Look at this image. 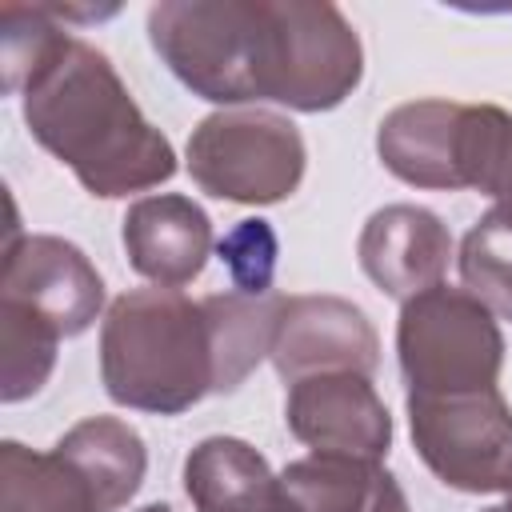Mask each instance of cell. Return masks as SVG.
Here are the masks:
<instances>
[{
  "instance_id": "1",
  "label": "cell",
  "mask_w": 512,
  "mask_h": 512,
  "mask_svg": "<svg viewBox=\"0 0 512 512\" xmlns=\"http://www.w3.org/2000/svg\"><path fill=\"white\" fill-rule=\"evenodd\" d=\"M20 104L32 140L100 200L148 192L176 176L172 140L140 112L112 60L80 36L20 92Z\"/></svg>"
},
{
  "instance_id": "2",
  "label": "cell",
  "mask_w": 512,
  "mask_h": 512,
  "mask_svg": "<svg viewBox=\"0 0 512 512\" xmlns=\"http://www.w3.org/2000/svg\"><path fill=\"white\" fill-rule=\"evenodd\" d=\"M100 380L112 404L176 416L216 392V340L204 300L180 288H132L100 320Z\"/></svg>"
},
{
  "instance_id": "3",
  "label": "cell",
  "mask_w": 512,
  "mask_h": 512,
  "mask_svg": "<svg viewBox=\"0 0 512 512\" xmlns=\"http://www.w3.org/2000/svg\"><path fill=\"white\" fill-rule=\"evenodd\" d=\"M364 80V48L328 0H256V100L292 112H328Z\"/></svg>"
},
{
  "instance_id": "4",
  "label": "cell",
  "mask_w": 512,
  "mask_h": 512,
  "mask_svg": "<svg viewBox=\"0 0 512 512\" xmlns=\"http://www.w3.org/2000/svg\"><path fill=\"white\" fill-rule=\"evenodd\" d=\"M396 356L404 396H456L500 388L504 332L464 288L436 284L400 304Z\"/></svg>"
},
{
  "instance_id": "5",
  "label": "cell",
  "mask_w": 512,
  "mask_h": 512,
  "mask_svg": "<svg viewBox=\"0 0 512 512\" xmlns=\"http://www.w3.org/2000/svg\"><path fill=\"white\" fill-rule=\"evenodd\" d=\"M188 176L200 192L232 204L288 200L308 164L300 128L268 108H220L188 136Z\"/></svg>"
},
{
  "instance_id": "6",
  "label": "cell",
  "mask_w": 512,
  "mask_h": 512,
  "mask_svg": "<svg viewBox=\"0 0 512 512\" xmlns=\"http://www.w3.org/2000/svg\"><path fill=\"white\" fill-rule=\"evenodd\" d=\"M148 40L200 100L224 108L256 100V0H160L148 8Z\"/></svg>"
},
{
  "instance_id": "7",
  "label": "cell",
  "mask_w": 512,
  "mask_h": 512,
  "mask_svg": "<svg viewBox=\"0 0 512 512\" xmlns=\"http://www.w3.org/2000/svg\"><path fill=\"white\" fill-rule=\"evenodd\" d=\"M408 428L428 472L468 496L512 488V408L500 388L404 396Z\"/></svg>"
},
{
  "instance_id": "8",
  "label": "cell",
  "mask_w": 512,
  "mask_h": 512,
  "mask_svg": "<svg viewBox=\"0 0 512 512\" xmlns=\"http://www.w3.org/2000/svg\"><path fill=\"white\" fill-rule=\"evenodd\" d=\"M0 308L24 312L68 340L104 320V280L96 264L64 236H20L4 244Z\"/></svg>"
},
{
  "instance_id": "9",
  "label": "cell",
  "mask_w": 512,
  "mask_h": 512,
  "mask_svg": "<svg viewBox=\"0 0 512 512\" xmlns=\"http://www.w3.org/2000/svg\"><path fill=\"white\" fill-rule=\"evenodd\" d=\"M268 360L288 384L320 372L372 376L380 368V336L364 308L344 296H284Z\"/></svg>"
},
{
  "instance_id": "10",
  "label": "cell",
  "mask_w": 512,
  "mask_h": 512,
  "mask_svg": "<svg viewBox=\"0 0 512 512\" xmlns=\"http://www.w3.org/2000/svg\"><path fill=\"white\" fill-rule=\"evenodd\" d=\"M284 424L300 444L328 456L384 460L392 448V416L372 376L360 372H320L288 384Z\"/></svg>"
},
{
  "instance_id": "11",
  "label": "cell",
  "mask_w": 512,
  "mask_h": 512,
  "mask_svg": "<svg viewBox=\"0 0 512 512\" xmlns=\"http://www.w3.org/2000/svg\"><path fill=\"white\" fill-rule=\"evenodd\" d=\"M356 260L384 296L404 304L444 284L452 260V232L432 208L384 204L364 220L356 240Z\"/></svg>"
},
{
  "instance_id": "12",
  "label": "cell",
  "mask_w": 512,
  "mask_h": 512,
  "mask_svg": "<svg viewBox=\"0 0 512 512\" xmlns=\"http://www.w3.org/2000/svg\"><path fill=\"white\" fill-rule=\"evenodd\" d=\"M120 244L132 272L156 288L192 284L216 248L208 212L184 192H152L132 200L120 220Z\"/></svg>"
},
{
  "instance_id": "13",
  "label": "cell",
  "mask_w": 512,
  "mask_h": 512,
  "mask_svg": "<svg viewBox=\"0 0 512 512\" xmlns=\"http://www.w3.org/2000/svg\"><path fill=\"white\" fill-rule=\"evenodd\" d=\"M280 512H408V496L380 460L312 452L276 476Z\"/></svg>"
},
{
  "instance_id": "14",
  "label": "cell",
  "mask_w": 512,
  "mask_h": 512,
  "mask_svg": "<svg viewBox=\"0 0 512 512\" xmlns=\"http://www.w3.org/2000/svg\"><path fill=\"white\" fill-rule=\"evenodd\" d=\"M456 120H460V100L428 96V100L396 104L376 128L380 164L412 188L460 192V184H456Z\"/></svg>"
},
{
  "instance_id": "15",
  "label": "cell",
  "mask_w": 512,
  "mask_h": 512,
  "mask_svg": "<svg viewBox=\"0 0 512 512\" xmlns=\"http://www.w3.org/2000/svg\"><path fill=\"white\" fill-rule=\"evenodd\" d=\"M184 492L196 512H280L276 472L240 436H208L184 460Z\"/></svg>"
},
{
  "instance_id": "16",
  "label": "cell",
  "mask_w": 512,
  "mask_h": 512,
  "mask_svg": "<svg viewBox=\"0 0 512 512\" xmlns=\"http://www.w3.org/2000/svg\"><path fill=\"white\" fill-rule=\"evenodd\" d=\"M56 452L72 460L76 472L88 480L100 512L124 508L140 492L148 472L144 436L120 416H84L56 440Z\"/></svg>"
},
{
  "instance_id": "17",
  "label": "cell",
  "mask_w": 512,
  "mask_h": 512,
  "mask_svg": "<svg viewBox=\"0 0 512 512\" xmlns=\"http://www.w3.org/2000/svg\"><path fill=\"white\" fill-rule=\"evenodd\" d=\"M0 512H100L96 492L72 460L32 452L20 440L0 444Z\"/></svg>"
},
{
  "instance_id": "18",
  "label": "cell",
  "mask_w": 512,
  "mask_h": 512,
  "mask_svg": "<svg viewBox=\"0 0 512 512\" xmlns=\"http://www.w3.org/2000/svg\"><path fill=\"white\" fill-rule=\"evenodd\" d=\"M456 184L512 208V112L500 104H460Z\"/></svg>"
},
{
  "instance_id": "19",
  "label": "cell",
  "mask_w": 512,
  "mask_h": 512,
  "mask_svg": "<svg viewBox=\"0 0 512 512\" xmlns=\"http://www.w3.org/2000/svg\"><path fill=\"white\" fill-rule=\"evenodd\" d=\"M460 280L496 320H512V208H488L460 240Z\"/></svg>"
},
{
  "instance_id": "20",
  "label": "cell",
  "mask_w": 512,
  "mask_h": 512,
  "mask_svg": "<svg viewBox=\"0 0 512 512\" xmlns=\"http://www.w3.org/2000/svg\"><path fill=\"white\" fill-rule=\"evenodd\" d=\"M72 40L68 24L48 4H0V68H4V92L20 96Z\"/></svg>"
},
{
  "instance_id": "21",
  "label": "cell",
  "mask_w": 512,
  "mask_h": 512,
  "mask_svg": "<svg viewBox=\"0 0 512 512\" xmlns=\"http://www.w3.org/2000/svg\"><path fill=\"white\" fill-rule=\"evenodd\" d=\"M56 344L60 336H52L32 316L0 308V400L4 404H20L48 384L56 368Z\"/></svg>"
},
{
  "instance_id": "22",
  "label": "cell",
  "mask_w": 512,
  "mask_h": 512,
  "mask_svg": "<svg viewBox=\"0 0 512 512\" xmlns=\"http://www.w3.org/2000/svg\"><path fill=\"white\" fill-rule=\"evenodd\" d=\"M216 256L228 268L236 292H244V296H268L272 292L280 240H276V232H272L268 220H260V216L236 220L224 232V240L216 244Z\"/></svg>"
},
{
  "instance_id": "23",
  "label": "cell",
  "mask_w": 512,
  "mask_h": 512,
  "mask_svg": "<svg viewBox=\"0 0 512 512\" xmlns=\"http://www.w3.org/2000/svg\"><path fill=\"white\" fill-rule=\"evenodd\" d=\"M136 512H172L168 504H144V508H136Z\"/></svg>"
},
{
  "instance_id": "24",
  "label": "cell",
  "mask_w": 512,
  "mask_h": 512,
  "mask_svg": "<svg viewBox=\"0 0 512 512\" xmlns=\"http://www.w3.org/2000/svg\"><path fill=\"white\" fill-rule=\"evenodd\" d=\"M484 512H512V496H508L504 504H492V508H484Z\"/></svg>"
},
{
  "instance_id": "25",
  "label": "cell",
  "mask_w": 512,
  "mask_h": 512,
  "mask_svg": "<svg viewBox=\"0 0 512 512\" xmlns=\"http://www.w3.org/2000/svg\"><path fill=\"white\" fill-rule=\"evenodd\" d=\"M508 496H512V488H508Z\"/></svg>"
}]
</instances>
